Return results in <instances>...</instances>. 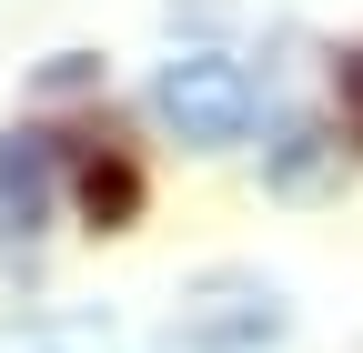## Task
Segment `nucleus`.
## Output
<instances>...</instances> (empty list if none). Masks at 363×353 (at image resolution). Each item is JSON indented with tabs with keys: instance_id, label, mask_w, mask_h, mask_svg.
<instances>
[{
	"instance_id": "obj_1",
	"label": "nucleus",
	"mask_w": 363,
	"mask_h": 353,
	"mask_svg": "<svg viewBox=\"0 0 363 353\" xmlns=\"http://www.w3.org/2000/svg\"><path fill=\"white\" fill-rule=\"evenodd\" d=\"M152 111H162L172 142L233 152V142H252V121H262V81H252L242 61H222V51H182V61H162V81H152Z\"/></svg>"
},
{
	"instance_id": "obj_2",
	"label": "nucleus",
	"mask_w": 363,
	"mask_h": 353,
	"mask_svg": "<svg viewBox=\"0 0 363 353\" xmlns=\"http://www.w3.org/2000/svg\"><path fill=\"white\" fill-rule=\"evenodd\" d=\"M51 182H61L51 131H0V242H30L51 223Z\"/></svg>"
},
{
	"instance_id": "obj_3",
	"label": "nucleus",
	"mask_w": 363,
	"mask_h": 353,
	"mask_svg": "<svg viewBox=\"0 0 363 353\" xmlns=\"http://www.w3.org/2000/svg\"><path fill=\"white\" fill-rule=\"evenodd\" d=\"M81 212H91V232H131L142 223V172L121 152H91L81 162Z\"/></svg>"
},
{
	"instance_id": "obj_4",
	"label": "nucleus",
	"mask_w": 363,
	"mask_h": 353,
	"mask_svg": "<svg viewBox=\"0 0 363 353\" xmlns=\"http://www.w3.org/2000/svg\"><path fill=\"white\" fill-rule=\"evenodd\" d=\"M323 172H333V142L313 121H283V142H272V192H323Z\"/></svg>"
},
{
	"instance_id": "obj_5",
	"label": "nucleus",
	"mask_w": 363,
	"mask_h": 353,
	"mask_svg": "<svg viewBox=\"0 0 363 353\" xmlns=\"http://www.w3.org/2000/svg\"><path fill=\"white\" fill-rule=\"evenodd\" d=\"M333 91H343V121H353V142H363V51L333 61Z\"/></svg>"
},
{
	"instance_id": "obj_6",
	"label": "nucleus",
	"mask_w": 363,
	"mask_h": 353,
	"mask_svg": "<svg viewBox=\"0 0 363 353\" xmlns=\"http://www.w3.org/2000/svg\"><path fill=\"white\" fill-rule=\"evenodd\" d=\"M91 71H101V61H91V51H61L51 71H40V91H81V81H91Z\"/></svg>"
}]
</instances>
